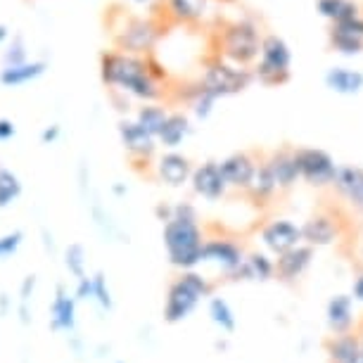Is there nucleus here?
Listing matches in <instances>:
<instances>
[{
	"mask_svg": "<svg viewBox=\"0 0 363 363\" xmlns=\"http://www.w3.org/2000/svg\"><path fill=\"white\" fill-rule=\"evenodd\" d=\"M114 193L116 195H124V186H114Z\"/></svg>",
	"mask_w": 363,
	"mask_h": 363,
	"instance_id": "45",
	"label": "nucleus"
},
{
	"mask_svg": "<svg viewBox=\"0 0 363 363\" xmlns=\"http://www.w3.org/2000/svg\"><path fill=\"white\" fill-rule=\"evenodd\" d=\"M325 86L337 95H356L363 91V74L347 67H333L325 74Z\"/></svg>",
	"mask_w": 363,
	"mask_h": 363,
	"instance_id": "23",
	"label": "nucleus"
},
{
	"mask_svg": "<svg viewBox=\"0 0 363 363\" xmlns=\"http://www.w3.org/2000/svg\"><path fill=\"white\" fill-rule=\"evenodd\" d=\"M33 285H36V276H26L24 283H22V318H24V323L29 320L26 318V301H29V297H31Z\"/></svg>",
	"mask_w": 363,
	"mask_h": 363,
	"instance_id": "38",
	"label": "nucleus"
},
{
	"mask_svg": "<svg viewBox=\"0 0 363 363\" xmlns=\"http://www.w3.org/2000/svg\"><path fill=\"white\" fill-rule=\"evenodd\" d=\"M259 238H262L266 252L273 257H280L285 252L304 245V240H301V225L292 223L290 218H273V221H269L262 228Z\"/></svg>",
	"mask_w": 363,
	"mask_h": 363,
	"instance_id": "10",
	"label": "nucleus"
},
{
	"mask_svg": "<svg viewBox=\"0 0 363 363\" xmlns=\"http://www.w3.org/2000/svg\"><path fill=\"white\" fill-rule=\"evenodd\" d=\"M209 10V0H169V12L178 22H200Z\"/></svg>",
	"mask_w": 363,
	"mask_h": 363,
	"instance_id": "29",
	"label": "nucleus"
},
{
	"mask_svg": "<svg viewBox=\"0 0 363 363\" xmlns=\"http://www.w3.org/2000/svg\"><path fill=\"white\" fill-rule=\"evenodd\" d=\"M325 352L330 363H363L361 337L354 333L333 335V337L325 342Z\"/></svg>",
	"mask_w": 363,
	"mask_h": 363,
	"instance_id": "21",
	"label": "nucleus"
},
{
	"mask_svg": "<svg viewBox=\"0 0 363 363\" xmlns=\"http://www.w3.org/2000/svg\"><path fill=\"white\" fill-rule=\"evenodd\" d=\"M255 79L264 86H285L292 79V50L278 33L262 38V55L255 65Z\"/></svg>",
	"mask_w": 363,
	"mask_h": 363,
	"instance_id": "5",
	"label": "nucleus"
},
{
	"mask_svg": "<svg viewBox=\"0 0 363 363\" xmlns=\"http://www.w3.org/2000/svg\"><path fill=\"white\" fill-rule=\"evenodd\" d=\"M169 114L162 105H155V102H147V105L138 107V112H135V121L145 128L150 135H155V138H160L164 124H167Z\"/></svg>",
	"mask_w": 363,
	"mask_h": 363,
	"instance_id": "27",
	"label": "nucleus"
},
{
	"mask_svg": "<svg viewBox=\"0 0 363 363\" xmlns=\"http://www.w3.org/2000/svg\"><path fill=\"white\" fill-rule=\"evenodd\" d=\"M266 164H269L273 178L278 183V190H290L294 183L299 181V169H297V160H294V150L280 147L273 150L269 157H264Z\"/></svg>",
	"mask_w": 363,
	"mask_h": 363,
	"instance_id": "20",
	"label": "nucleus"
},
{
	"mask_svg": "<svg viewBox=\"0 0 363 363\" xmlns=\"http://www.w3.org/2000/svg\"><path fill=\"white\" fill-rule=\"evenodd\" d=\"M164 247H167L169 264L178 271H195L202 264L204 233L200 228V216L190 202H181L174 207L171 221L164 223L162 230Z\"/></svg>",
	"mask_w": 363,
	"mask_h": 363,
	"instance_id": "2",
	"label": "nucleus"
},
{
	"mask_svg": "<svg viewBox=\"0 0 363 363\" xmlns=\"http://www.w3.org/2000/svg\"><path fill=\"white\" fill-rule=\"evenodd\" d=\"M337 235H340L337 221L328 214H313L311 218H306V221L301 223V240H304V245H309L313 250L333 245L335 240H337Z\"/></svg>",
	"mask_w": 363,
	"mask_h": 363,
	"instance_id": "18",
	"label": "nucleus"
},
{
	"mask_svg": "<svg viewBox=\"0 0 363 363\" xmlns=\"http://www.w3.org/2000/svg\"><path fill=\"white\" fill-rule=\"evenodd\" d=\"M311 262H313V247L299 245V247L276 257V278L283 280V283H294V280L309 271Z\"/></svg>",
	"mask_w": 363,
	"mask_h": 363,
	"instance_id": "16",
	"label": "nucleus"
},
{
	"mask_svg": "<svg viewBox=\"0 0 363 363\" xmlns=\"http://www.w3.org/2000/svg\"><path fill=\"white\" fill-rule=\"evenodd\" d=\"M278 193V183L273 178L269 164L266 160H259V167H257V174L252 178L250 188H247V195L255 200L257 204H266L273 200V195Z\"/></svg>",
	"mask_w": 363,
	"mask_h": 363,
	"instance_id": "24",
	"label": "nucleus"
},
{
	"mask_svg": "<svg viewBox=\"0 0 363 363\" xmlns=\"http://www.w3.org/2000/svg\"><path fill=\"white\" fill-rule=\"evenodd\" d=\"M294 160H297L301 181H306L313 188L333 186L337 164H335L330 152H325L320 147H297L294 150Z\"/></svg>",
	"mask_w": 363,
	"mask_h": 363,
	"instance_id": "7",
	"label": "nucleus"
},
{
	"mask_svg": "<svg viewBox=\"0 0 363 363\" xmlns=\"http://www.w3.org/2000/svg\"><path fill=\"white\" fill-rule=\"evenodd\" d=\"M131 3H138V5H150V3H155V0H131Z\"/></svg>",
	"mask_w": 363,
	"mask_h": 363,
	"instance_id": "44",
	"label": "nucleus"
},
{
	"mask_svg": "<svg viewBox=\"0 0 363 363\" xmlns=\"http://www.w3.org/2000/svg\"><path fill=\"white\" fill-rule=\"evenodd\" d=\"M22 195V181L15 171L0 167V209L10 207L17 197Z\"/></svg>",
	"mask_w": 363,
	"mask_h": 363,
	"instance_id": "32",
	"label": "nucleus"
},
{
	"mask_svg": "<svg viewBox=\"0 0 363 363\" xmlns=\"http://www.w3.org/2000/svg\"><path fill=\"white\" fill-rule=\"evenodd\" d=\"M333 26H340V29H345L349 33H354V36L363 38V17H354V19H347V22H340V24H333Z\"/></svg>",
	"mask_w": 363,
	"mask_h": 363,
	"instance_id": "39",
	"label": "nucleus"
},
{
	"mask_svg": "<svg viewBox=\"0 0 363 363\" xmlns=\"http://www.w3.org/2000/svg\"><path fill=\"white\" fill-rule=\"evenodd\" d=\"M352 297H354V301H361V304H363V271L359 273V276L354 278V285H352Z\"/></svg>",
	"mask_w": 363,
	"mask_h": 363,
	"instance_id": "41",
	"label": "nucleus"
},
{
	"mask_svg": "<svg viewBox=\"0 0 363 363\" xmlns=\"http://www.w3.org/2000/svg\"><path fill=\"white\" fill-rule=\"evenodd\" d=\"M119 138L121 145L133 160H150L157 150V138L150 135L135 119H121L119 121Z\"/></svg>",
	"mask_w": 363,
	"mask_h": 363,
	"instance_id": "13",
	"label": "nucleus"
},
{
	"mask_svg": "<svg viewBox=\"0 0 363 363\" xmlns=\"http://www.w3.org/2000/svg\"><path fill=\"white\" fill-rule=\"evenodd\" d=\"M325 320L333 335H349L356 323L354 316V297L352 294H335L328 301Z\"/></svg>",
	"mask_w": 363,
	"mask_h": 363,
	"instance_id": "19",
	"label": "nucleus"
},
{
	"mask_svg": "<svg viewBox=\"0 0 363 363\" xmlns=\"http://www.w3.org/2000/svg\"><path fill=\"white\" fill-rule=\"evenodd\" d=\"M214 283L197 271H181L174 283L169 285L167 301H164V320L167 323H181L197 309L204 297H211Z\"/></svg>",
	"mask_w": 363,
	"mask_h": 363,
	"instance_id": "3",
	"label": "nucleus"
},
{
	"mask_svg": "<svg viewBox=\"0 0 363 363\" xmlns=\"http://www.w3.org/2000/svg\"><path fill=\"white\" fill-rule=\"evenodd\" d=\"M22 240H24V235H22L19 230L8 233V235L0 238V259L15 255V252L19 250V245H22Z\"/></svg>",
	"mask_w": 363,
	"mask_h": 363,
	"instance_id": "36",
	"label": "nucleus"
},
{
	"mask_svg": "<svg viewBox=\"0 0 363 363\" xmlns=\"http://www.w3.org/2000/svg\"><path fill=\"white\" fill-rule=\"evenodd\" d=\"M262 38L264 36H259V26L252 19H235V22L225 24L218 36L221 60L247 69V67L257 65L259 55H262Z\"/></svg>",
	"mask_w": 363,
	"mask_h": 363,
	"instance_id": "4",
	"label": "nucleus"
},
{
	"mask_svg": "<svg viewBox=\"0 0 363 363\" xmlns=\"http://www.w3.org/2000/svg\"><path fill=\"white\" fill-rule=\"evenodd\" d=\"M57 135H60V126H57V124H52V126H48L43 133H40V140H43L45 145H48V143H55V140H57Z\"/></svg>",
	"mask_w": 363,
	"mask_h": 363,
	"instance_id": "42",
	"label": "nucleus"
},
{
	"mask_svg": "<svg viewBox=\"0 0 363 363\" xmlns=\"http://www.w3.org/2000/svg\"><path fill=\"white\" fill-rule=\"evenodd\" d=\"M8 33H10V31H8V26H5V24H0V43H3V40L8 38Z\"/></svg>",
	"mask_w": 363,
	"mask_h": 363,
	"instance_id": "43",
	"label": "nucleus"
},
{
	"mask_svg": "<svg viewBox=\"0 0 363 363\" xmlns=\"http://www.w3.org/2000/svg\"><path fill=\"white\" fill-rule=\"evenodd\" d=\"M65 264H67V269H69V273L74 278H84L88 276L86 273V250H84V245H79V242H72L69 247H67V255H65Z\"/></svg>",
	"mask_w": 363,
	"mask_h": 363,
	"instance_id": "33",
	"label": "nucleus"
},
{
	"mask_svg": "<svg viewBox=\"0 0 363 363\" xmlns=\"http://www.w3.org/2000/svg\"><path fill=\"white\" fill-rule=\"evenodd\" d=\"M245 250L240 247L235 240L228 238H207L202 247V264H214L216 269H221L223 278L233 276L245 262Z\"/></svg>",
	"mask_w": 363,
	"mask_h": 363,
	"instance_id": "8",
	"label": "nucleus"
},
{
	"mask_svg": "<svg viewBox=\"0 0 363 363\" xmlns=\"http://www.w3.org/2000/svg\"><path fill=\"white\" fill-rule=\"evenodd\" d=\"M359 337H361V345H363V330H361V335H359Z\"/></svg>",
	"mask_w": 363,
	"mask_h": 363,
	"instance_id": "46",
	"label": "nucleus"
},
{
	"mask_svg": "<svg viewBox=\"0 0 363 363\" xmlns=\"http://www.w3.org/2000/svg\"><path fill=\"white\" fill-rule=\"evenodd\" d=\"M316 5H318L320 17L330 19L333 24L359 17V5H356L354 0H318Z\"/></svg>",
	"mask_w": 363,
	"mask_h": 363,
	"instance_id": "28",
	"label": "nucleus"
},
{
	"mask_svg": "<svg viewBox=\"0 0 363 363\" xmlns=\"http://www.w3.org/2000/svg\"><path fill=\"white\" fill-rule=\"evenodd\" d=\"M190 186H193V193L200 195L202 200L207 202H218L221 197L228 193V183L223 178L221 171V162H204L193 171V178H190Z\"/></svg>",
	"mask_w": 363,
	"mask_h": 363,
	"instance_id": "11",
	"label": "nucleus"
},
{
	"mask_svg": "<svg viewBox=\"0 0 363 363\" xmlns=\"http://www.w3.org/2000/svg\"><path fill=\"white\" fill-rule=\"evenodd\" d=\"M157 38H160V31H157V26L150 19L133 17L128 19L124 29L116 33V45H119L121 52L138 55L140 57V55H147L152 50Z\"/></svg>",
	"mask_w": 363,
	"mask_h": 363,
	"instance_id": "9",
	"label": "nucleus"
},
{
	"mask_svg": "<svg viewBox=\"0 0 363 363\" xmlns=\"http://www.w3.org/2000/svg\"><path fill=\"white\" fill-rule=\"evenodd\" d=\"M74 325H77V297H69L60 285L50 304V328L52 330H74Z\"/></svg>",
	"mask_w": 363,
	"mask_h": 363,
	"instance_id": "22",
	"label": "nucleus"
},
{
	"mask_svg": "<svg viewBox=\"0 0 363 363\" xmlns=\"http://www.w3.org/2000/svg\"><path fill=\"white\" fill-rule=\"evenodd\" d=\"M93 299L98 301L102 309H112V292H109V285H107V278L105 273L98 271L93 273Z\"/></svg>",
	"mask_w": 363,
	"mask_h": 363,
	"instance_id": "34",
	"label": "nucleus"
},
{
	"mask_svg": "<svg viewBox=\"0 0 363 363\" xmlns=\"http://www.w3.org/2000/svg\"><path fill=\"white\" fill-rule=\"evenodd\" d=\"M77 299H93V276L77 280Z\"/></svg>",
	"mask_w": 363,
	"mask_h": 363,
	"instance_id": "37",
	"label": "nucleus"
},
{
	"mask_svg": "<svg viewBox=\"0 0 363 363\" xmlns=\"http://www.w3.org/2000/svg\"><path fill=\"white\" fill-rule=\"evenodd\" d=\"M193 164H190L188 157H183L181 152H164L160 160H157V176L164 186L169 188H183L186 183L193 178Z\"/></svg>",
	"mask_w": 363,
	"mask_h": 363,
	"instance_id": "15",
	"label": "nucleus"
},
{
	"mask_svg": "<svg viewBox=\"0 0 363 363\" xmlns=\"http://www.w3.org/2000/svg\"><path fill=\"white\" fill-rule=\"evenodd\" d=\"M116 363H124V361H116Z\"/></svg>",
	"mask_w": 363,
	"mask_h": 363,
	"instance_id": "47",
	"label": "nucleus"
},
{
	"mask_svg": "<svg viewBox=\"0 0 363 363\" xmlns=\"http://www.w3.org/2000/svg\"><path fill=\"white\" fill-rule=\"evenodd\" d=\"M45 62H24V65H17V67H5L0 72V84L3 86H22V84H29V81L38 79L40 74L45 72Z\"/></svg>",
	"mask_w": 363,
	"mask_h": 363,
	"instance_id": "26",
	"label": "nucleus"
},
{
	"mask_svg": "<svg viewBox=\"0 0 363 363\" xmlns=\"http://www.w3.org/2000/svg\"><path fill=\"white\" fill-rule=\"evenodd\" d=\"M255 81V72L245 69V67H235L230 62H223L221 57L207 65L204 69L200 86L207 93H211L214 98H228V95L242 93L245 88H250V84Z\"/></svg>",
	"mask_w": 363,
	"mask_h": 363,
	"instance_id": "6",
	"label": "nucleus"
},
{
	"mask_svg": "<svg viewBox=\"0 0 363 363\" xmlns=\"http://www.w3.org/2000/svg\"><path fill=\"white\" fill-rule=\"evenodd\" d=\"M276 278V259H271L266 252H252L245 257L242 266L228 276V283H269Z\"/></svg>",
	"mask_w": 363,
	"mask_h": 363,
	"instance_id": "14",
	"label": "nucleus"
},
{
	"mask_svg": "<svg viewBox=\"0 0 363 363\" xmlns=\"http://www.w3.org/2000/svg\"><path fill=\"white\" fill-rule=\"evenodd\" d=\"M333 186L340 193V197H345L356 211H363V169L361 167H354V164H342V167H337Z\"/></svg>",
	"mask_w": 363,
	"mask_h": 363,
	"instance_id": "17",
	"label": "nucleus"
},
{
	"mask_svg": "<svg viewBox=\"0 0 363 363\" xmlns=\"http://www.w3.org/2000/svg\"><path fill=\"white\" fill-rule=\"evenodd\" d=\"M209 316H211V323L221 328L223 333L235 330V325H238L235 313H233L230 304L223 297H209Z\"/></svg>",
	"mask_w": 363,
	"mask_h": 363,
	"instance_id": "31",
	"label": "nucleus"
},
{
	"mask_svg": "<svg viewBox=\"0 0 363 363\" xmlns=\"http://www.w3.org/2000/svg\"><path fill=\"white\" fill-rule=\"evenodd\" d=\"M100 77L109 88L140 102H155L164 95L162 81L155 77L150 60L128 52H105L100 57Z\"/></svg>",
	"mask_w": 363,
	"mask_h": 363,
	"instance_id": "1",
	"label": "nucleus"
},
{
	"mask_svg": "<svg viewBox=\"0 0 363 363\" xmlns=\"http://www.w3.org/2000/svg\"><path fill=\"white\" fill-rule=\"evenodd\" d=\"M3 62H5V67H17V65H24L26 62V50H24L22 36H15L12 45L8 48V52L3 55Z\"/></svg>",
	"mask_w": 363,
	"mask_h": 363,
	"instance_id": "35",
	"label": "nucleus"
},
{
	"mask_svg": "<svg viewBox=\"0 0 363 363\" xmlns=\"http://www.w3.org/2000/svg\"><path fill=\"white\" fill-rule=\"evenodd\" d=\"M15 133H17V128L10 119H0V140H10Z\"/></svg>",
	"mask_w": 363,
	"mask_h": 363,
	"instance_id": "40",
	"label": "nucleus"
},
{
	"mask_svg": "<svg viewBox=\"0 0 363 363\" xmlns=\"http://www.w3.org/2000/svg\"><path fill=\"white\" fill-rule=\"evenodd\" d=\"M257 167L259 160L252 152H233L225 160H221V171L228 188L242 190V193H247L252 178L257 174Z\"/></svg>",
	"mask_w": 363,
	"mask_h": 363,
	"instance_id": "12",
	"label": "nucleus"
},
{
	"mask_svg": "<svg viewBox=\"0 0 363 363\" xmlns=\"http://www.w3.org/2000/svg\"><path fill=\"white\" fill-rule=\"evenodd\" d=\"M328 40H330V48L335 52L345 55V57H354V55H361L363 52V38L354 36L340 26H333L330 33H328Z\"/></svg>",
	"mask_w": 363,
	"mask_h": 363,
	"instance_id": "30",
	"label": "nucleus"
},
{
	"mask_svg": "<svg viewBox=\"0 0 363 363\" xmlns=\"http://www.w3.org/2000/svg\"><path fill=\"white\" fill-rule=\"evenodd\" d=\"M188 133H190V119H188V116L181 114V112H171L157 140H160L162 147L176 150L183 140H186Z\"/></svg>",
	"mask_w": 363,
	"mask_h": 363,
	"instance_id": "25",
	"label": "nucleus"
}]
</instances>
